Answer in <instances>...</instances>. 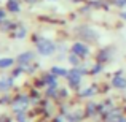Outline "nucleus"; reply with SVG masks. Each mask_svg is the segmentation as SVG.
<instances>
[{
	"mask_svg": "<svg viewBox=\"0 0 126 122\" xmlns=\"http://www.w3.org/2000/svg\"><path fill=\"white\" fill-rule=\"evenodd\" d=\"M101 70H102V65H96V67L93 68V73H99Z\"/></svg>",
	"mask_w": 126,
	"mask_h": 122,
	"instance_id": "a211bd4d",
	"label": "nucleus"
},
{
	"mask_svg": "<svg viewBox=\"0 0 126 122\" xmlns=\"http://www.w3.org/2000/svg\"><path fill=\"white\" fill-rule=\"evenodd\" d=\"M69 62H70L72 65H78V55H69Z\"/></svg>",
	"mask_w": 126,
	"mask_h": 122,
	"instance_id": "4468645a",
	"label": "nucleus"
},
{
	"mask_svg": "<svg viewBox=\"0 0 126 122\" xmlns=\"http://www.w3.org/2000/svg\"><path fill=\"white\" fill-rule=\"evenodd\" d=\"M120 119H121V113L118 110H113V108L105 114V121L107 122H118Z\"/></svg>",
	"mask_w": 126,
	"mask_h": 122,
	"instance_id": "39448f33",
	"label": "nucleus"
},
{
	"mask_svg": "<svg viewBox=\"0 0 126 122\" xmlns=\"http://www.w3.org/2000/svg\"><path fill=\"white\" fill-rule=\"evenodd\" d=\"M85 73V70H80V68H72L70 71L67 73V79L69 84L72 87H78V84L81 82V75Z\"/></svg>",
	"mask_w": 126,
	"mask_h": 122,
	"instance_id": "f257e3e1",
	"label": "nucleus"
},
{
	"mask_svg": "<svg viewBox=\"0 0 126 122\" xmlns=\"http://www.w3.org/2000/svg\"><path fill=\"white\" fill-rule=\"evenodd\" d=\"M5 18H6V16H5V10H2V8H0V22H3V21H5Z\"/></svg>",
	"mask_w": 126,
	"mask_h": 122,
	"instance_id": "f3484780",
	"label": "nucleus"
},
{
	"mask_svg": "<svg viewBox=\"0 0 126 122\" xmlns=\"http://www.w3.org/2000/svg\"><path fill=\"white\" fill-rule=\"evenodd\" d=\"M16 37H18V38H24L26 37V29L24 27H19V30L16 32Z\"/></svg>",
	"mask_w": 126,
	"mask_h": 122,
	"instance_id": "ddd939ff",
	"label": "nucleus"
},
{
	"mask_svg": "<svg viewBox=\"0 0 126 122\" xmlns=\"http://www.w3.org/2000/svg\"><path fill=\"white\" fill-rule=\"evenodd\" d=\"M115 5L123 8V6H126V0H115Z\"/></svg>",
	"mask_w": 126,
	"mask_h": 122,
	"instance_id": "2eb2a0df",
	"label": "nucleus"
},
{
	"mask_svg": "<svg viewBox=\"0 0 126 122\" xmlns=\"http://www.w3.org/2000/svg\"><path fill=\"white\" fill-rule=\"evenodd\" d=\"M37 49H38V52H40L42 55H49V54L54 52L56 46H54V43H51L48 40H40L37 43Z\"/></svg>",
	"mask_w": 126,
	"mask_h": 122,
	"instance_id": "f03ea898",
	"label": "nucleus"
},
{
	"mask_svg": "<svg viewBox=\"0 0 126 122\" xmlns=\"http://www.w3.org/2000/svg\"><path fill=\"white\" fill-rule=\"evenodd\" d=\"M118 122H126V119H125V117H121V119L118 121Z\"/></svg>",
	"mask_w": 126,
	"mask_h": 122,
	"instance_id": "aec40b11",
	"label": "nucleus"
},
{
	"mask_svg": "<svg viewBox=\"0 0 126 122\" xmlns=\"http://www.w3.org/2000/svg\"><path fill=\"white\" fill-rule=\"evenodd\" d=\"M94 87H88V89H85V90H81V97H93V95H94Z\"/></svg>",
	"mask_w": 126,
	"mask_h": 122,
	"instance_id": "f8f14e48",
	"label": "nucleus"
},
{
	"mask_svg": "<svg viewBox=\"0 0 126 122\" xmlns=\"http://www.w3.org/2000/svg\"><path fill=\"white\" fill-rule=\"evenodd\" d=\"M112 86L117 87V89H126V78L121 76V75L113 76V79H112Z\"/></svg>",
	"mask_w": 126,
	"mask_h": 122,
	"instance_id": "423d86ee",
	"label": "nucleus"
},
{
	"mask_svg": "<svg viewBox=\"0 0 126 122\" xmlns=\"http://www.w3.org/2000/svg\"><path fill=\"white\" fill-rule=\"evenodd\" d=\"M11 84H13V81L10 79V78H8V79H2V81H0V89H2V90H3V89H10Z\"/></svg>",
	"mask_w": 126,
	"mask_h": 122,
	"instance_id": "9b49d317",
	"label": "nucleus"
},
{
	"mask_svg": "<svg viewBox=\"0 0 126 122\" xmlns=\"http://www.w3.org/2000/svg\"><path fill=\"white\" fill-rule=\"evenodd\" d=\"M6 10H8V11H13V13L19 11V2L18 0H8V2H6Z\"/></svg>",
	"mask_w": 126,
	"mask_h": 122,
	"instance_id": "6e6552de",
	"label": "nucleus"
},
{
	"mask_svg": "<svg viewBox=\"0 0 126 122\" xmlns=\"http://www.w3.org/2000/svg\"><path fill=\"white\" fill-rule=\"evenodd\" d=\"M120 16H121V18H123V19H126V11H123V13H121Z\"/></svg>",
	"mask_w": 126,
	"mask_h": 122,
	"instance_id": "6ab92c4d",
	"label": "nucleus"
},
{
	"mask_svg": "<svg viewBox=\"0 0 126 122\" xmlns=\"http://www.w3.org/2000/svg\"><path fill=\"white\" fill-rule=\"evenodd\" d=\"M32 59H34V54H32V52H22L21 55H18V64L26 65L27 62H31Z\"/></svg>",
	"mask_w": 126,
	"mask_h": 122,
	"instance_id": "0eeeda50",
	"label": "nucleus"
},
{
	"mask_svg": "<svg viewBox=\"0 0 126 122\" xmlns=\"http://www.w3.org/2000/svg\"><path fill=\"white\" fill-rule=\"evenodd\" d=\"M27 106H29V98L27 97H19V98H16V101L13 103V108H15V111H18V113L24 111Z\"/></svg>",
	"mask_w": 126,
	"mask_h": 122,
	"instance_id": "20e7f679",
	"label": "nucleus"
},
{
	"mask_svg": "<svg viewBox=\"0 0 126 122\" xmlns=\"http://www.w3.org/2000/svg\"><path fill=\"white\" fill-rule=\"evenodd\" d=\"M72 52L75 55H78V57H86L89 54V48L86 44H83V43H75L72 46Z\"/></svg>",
	"mask_w": 126,
	"mask_h": 122,
	"instance_id": "7ed1b4c3",
	"label": "nucleus"
},
{
	"mask_svg": "<svg viewBox=\"0 0 126 122\" xmlns=\"http://www.w3.org/2000/svg\"><path fill=\"white\" fill-rule=\"evenodd\" d=\"M51 73L56 75V76H67L69 71L64 70V68H61V67H53V68H51Z\"/></svg>",
	"mask_w": 126,
	"mask_h": 122,
	"instance_id": "1a4fd4ad",
	"label": "nucleus"
},
{
	"mask_svg": "<svg viewBox=\"0 0 126 122\" xmlns=\"http://www.w3.org/2000/svg\"><path fill=\"white\" fill-rule=\"evenodd\" d=\"M94 111H96V105L89 103V105H88V113H89V114H93V113H94Z\"/></svg>",
	"mask_w": 126,
	"mask_h": 122,
	"instance_id": "dca6fc26",
	"label": "nucleus"
},
{
	"mask_svg": "<svg viewBox=\"0 0 126 122\" xmlns=\"http://www.w3.org/2000/svg\"><path fill=\"white\" fill-rule=\"evenodd\" d=\"M13 65V59H0V68H8Z\"/></svg>",
	"mask_w": 126,
	"mask_h": 122,
	"instance_id": "9d476101",
	"label": "nucleus"
}]
</instances>
